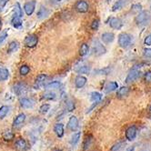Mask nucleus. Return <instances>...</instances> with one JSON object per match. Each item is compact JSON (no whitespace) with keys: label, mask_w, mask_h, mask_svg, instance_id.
Returning a JSON list of instances; mask_svg holds the SVG:
<instances>
[{"label":"nucleus","mask_w":151,"mask_h":151,"mask_svg":"<svg viewBox=\"0 0 151 151\" xmlns=\"http://www.w3.org/2000/svg\"><path fill=\"white\" fill-rule=\"evenodd\" d=\"M47 78V74H40L37 76V78H36L35 84H34V88L35 89H39L43 85H44L46 79Z\"/></svg>","instance_id":"nucleus-12"},{"label":"nucleus","mask_w":151,"mask_h":151,"mask_svg":"<svg viewBox=\"0 0 151 151\" xmlns=\"http://www.w3.org/2000/svg\"><path fill=\"white\" fill-rule=\"evenodd\" d=\"M66 106H67V109L68 112H72L74 109H75V102L72 100V99H68L67 100V103H66Z\"/></svg>","instance_id":"nucleus-37"},{"label":"nucleus","mask_w":151,"mask_h":151,"mask_svg":"<svg viewBox=\"0 0 151 151\" xmlns=\"http://www.w3.org/2000/svg\"><path fill=\"white\" fill-rule=\"evenodd\" d=\"M92 142H93V138H92V137H91V136L87 137V138L85 139L84 144H83V150H84V151H88V148L91 147Z\"/></svg>","instance_id":"nucleus-28"},{"label":"nucleus","mask_w":151,"mask_h":151,"mask_svg":"<svg viewBox=\"0 0 151 151\" xmlns=\"http://www.w3.org/2000/svg\"><path fill=\"white\" fill-rule=\"evenodd\" d=\"M118 88V85L116 82H109L106 85L105 87V92L106 93H111Z\"/></svg>","instance_id":"nucleus-21"},{"label":"nucleus","mask_w":151,"mask_h":151,"mask_svg":"<svg viewBox=\"0 0 151 151\" xmlns=\"http://www.w3.org/2000/svg\"><path fill=\"white\" fill-rule=\"evenodd\" d=\"M56 98H57L56 93H54L52 91L45 92L42 96V99H45V100H54Z\"/></svg>","instance_id":"nucleus-24"},{"label":"nucleus","mask_w":151,"mask_h":151,"mask_svg":"<svg viewBox=\"0 0 151 151\" xmlns=\"http://www.w3.org/2000/svg\"><path fill=\"white\" fill-rule=\"evenodd\" d=\"M148 114H149V116L151 117V104L148 106Z\"/></svg>","instance_id":"nucleus-49"},{"label":"nucleus","mask_w":151,"mask_h":151,"mask_svg":"<svg viewBox=\"0 0 151 151\" xmlns=\"http://www.w3.org/2000/svg\"><path fill=\"white\" fill-rule=\"evenodd\" d=\"M106 2H109V1H110V0H106Z\"/></svg>","instance_id":"nucleus-53"},{"label":"nucleus","mask_w":151,"mask_h":151,"mask_svg":"<svg viewBox=\"0 0 151 151\" xmlns=\"http://www.w3.org/2000/svg\"><path fill=\"white\" fill-rule=\"evenodd\" d=\"M143 56L146 58H151V48H145L143 50Z\"/></svg>","instance_id":"nucleus-43"},{"label":"nucleus","mask_w":151,"mask_h":151,"mask_svg":"<svg viewBox=\"0 0 151 151\" xmlns=\"http://www.w3.org/2000/svg\"><path fill=\"white\" fill-rule=\"evenodd\" d=\"M6 37H7V34H6V33H4L3 35L0 36V44H1V43L6 38Z\"/></svg>","instance_id":"nucleus-47"},{"label":"nucleus","mask_w":151,"mask_h":151,"mask_svg":"<svg viewBox=\"0 0 151 151\" xmlns=\"http://www.w3.org/2000/svg\"><path fill=\"white\" fill-rule=\"evenodd\" d=\"M9 77V71L5 68H0V81H5Z\"/></svg>","instance_id":"nucleus-27"},{"label":"nucleus","mask_w":151,"mask_h":151,"mask_svg":"<svg viewBox=\"0 0 151 151\" xmlns=\"http://www.w3.org/2000/svg\"><path fill=\"white\" fill-rule=\"evenodd\" d=\"M29 72H30V68L27 65H23V66H21L19 68V73L21 76H27Z\"/></svg>","instance_id":"nucleus-34"},{"label":"nucleus","mask_w":151,"mask_h":151,"mask_svg":"<svg viewBox=\"0 0 151 151\" xmlns=\"http://www.w3.org/2000/svg\"><path fill=\"white\" fill-rule=\"evenodd\" d=\"M151 21V16L148 11L142 10L135 17V22L137 26H146L148 25Z\"/></svg>","instance_id":"nucleus-1"},{"label":"nucleus","mask_w":151,"mask_h":151,"mask_svg":"<svg viewBox=\"0 0 151 151\" xmlns=\"http://www.w3.org/2000/svg\"><path fill=\"white\" fill-rule=\"evenodd\" d=\"M7 1H8V0H0V11H2L3 8L6 6Z\"/></svg>","instance_id":"nucleus-46"},{"label":"nucleus","mask_w":151,"mask_h":151,"mask_svg":"<svg viewBox=\"0 0 151 151\" xmlns=\"http://www.w3.org/2000/svg\"><path fill=\"white\" fill-rule=\"evenodd\" d=\"M79 127V122L77 116H72L69 117V120L68 123V127L70 129L71 131H76Z\"/></svg>","instance_id":"nucleus-9"},{"label":"nucleus","mask_w":151,"mask_h":151,"mask_svg":"<svg viewBox=\"0 0 151 151\" xmlns=\"http://www.w3.org/2000/svg\"><path fill=\"white\" fill-rule=\"evenodd\" d=\"M101 39L105 44H109V43H112L114 41L115 35L113 33H110V32H106V33L102 34Z\"/></svg>","instance_id":"nucleus-19"},{"label":"nucleus","mask_w":151,"mask_h":151,"mask_svg":"<svg viewBox=\"0 0 151 151\" xmlns=\"http://www.w3.org/2000/svg\"><path fill=\"white\" fill-rule=\"evenodd\" d=\"M132 37L127 33H122L118 36V45L122 48H127L131 45Z\"/></svg>","instance_id":"nucleus-3"},{"label":"nucleus","mask_w":151,"mask_h":151,"mask_svg":"<svg viewBox=\"0 0 151 151\" xmlns=\"http://www.w3.org/2000/svg\"><path fill=\"white\" fill-rule=\"evenodd\" d=\"M61 87V83L59 81H52L45 86L47 89H58Z\"/></svg>","instance_id":"nucleus-25"},{"label":"nucleus","mask_w":151,"mask_h":151,"mask_svg":"<svg viewBox=\"0 0 151 151\" xmlns=\"http://www.w3.org/2000/svg\"><path fill=\"white\" fill-rule=\"evenodd\" d=\"M90 99L92 102H100L102 99V95L99 92H92L90 94Z\"/></svg>","instance_id":"nucleus-29"},{"label":"nucleus","mask_w":151,"mask_h":151,"mask_svg":"<svg viewBox=\"0 0 151 151\" xmlns=\"http://www.w3.org/2000/svg\"><path fill=\"white\" fill-rule=\"evenodd\" d=\"M54 2H60V1H62V0H53Z\"/></svg>","instance_id":"nucleus-50"},{"label":"nucleus","mask_w":151,"mask_h":151,"mask_svg":"<svg viewBox=\"0 0 151 151\" xmlns=\"http://www.w3.org/2000/svg\"><path fill=\"white\" fill-rule=\"evenodd\" d=\"M123 146H124V142H117L116 144H115L111 147L110 151H118V150H120L123 147Z\"/></svg>","instance_id":"nucleus-40"},{"label":"nucleus","mask_w":151,"mask_h":151,"mask_svg":"<svg viewBox=\"0 0 151 151\" xmlns=\"http://www.w3.org/2000/svg\"><path fill=\"white\" fill-rule=\"evenodd\" d=\"M87 78L83 77V76H78L75 79V86L77 88H82L84 86L87 84Z\"/></svg>","instance_id":"nucleus-16"},{"label":"nucleus","mask_w":151,"mask_h":151,"mask_svg":"<svg viewBox=\"0 0 151 151\" xmlns=\"http://www.w3.org/2000/svg\"><path fill=\"white\" fill-rule=\"evenodd\" d=\"M15 13H16V16L21 17L23 16V11H22V7H21L20 4L19 3H17L16 6H15Z\"/></svg>","instance_id":"nucleus-38"},{"label":"nucleus","mask_w":151,"mask_h":151,"mask_svg":"<svg viewBox=\"0 0 151 151\" xmlns=\"http://www.w3.org/2000/svg\"><path fill=\"white\" fill-rule=\"evenodd\" d=\"M135 150V147L134 146H132V147H129L127 149V151H134Z\"/></svg>","instance_id":"nucleus-48"},{"label":"nucleus","mask_w":151,"mask_h":151,"mask_svg":"<svg viewBox=\"0 0 151 151\" xmlns=\"http://www.w3.org/2000/svg\"><path fill=\"white\" fill-rule=\"evenodd\" d=\"M129 92H130V88H129L128 87H121V88H118V90L116 92V98L124 99L128 96Z\"/></svg>","instance_id":"nucleus-15"},{"label":"nucleus","mask_w":151,"mask_h":151,"mask_svg":"<svg viewBox=\"0 0 151 151\" xmlns=\"http://www.w3.org/2000/svg\"><path fill=\"white\" fill-rule=\"evenodd\" d=\"M9 112V106H2L0 107V119H3L6 116V115Z\"/></svg>","instance_id":"nucleus-30"},{"label":"nucleus","mask_w":151,"mask_h":151,"mask_svg":"<svg viewBox=\"0 0 151 151\" xmlns=\"http://www.w3.org/2000/svg\"><path fill=\"white\" fill-rule=\"evenodd\" d=\"M26 118H27L26 114H24V113H20V114H18V115L16 116L15 120H14V122H13V127H14L15 128H18L19 127H21V126H22V125L24 124V122L26 121Z\"/></svg>","instance_id":"nucleus-11"},{"label":"nucleus","mask_w":151,"mask_h":151,"mask_svg":"<svg viewBox=\"0 0 151 151\" xmlns=\"http://www.w3.org/2000/svg\"><path fill=\"white\" fill-rule=\"evenodd\" d=\"M50 109V105L48 104H43L40 107H39V112L42 115H46Z\"/></svg>","instance_id":"nucleus-36"},{"label":"nucleus","mask_w":151,"mask_h":151,"mask_svg":"<svg viewBox=\"0 0 151 151\" xmlns=\"http://www.w3.org/2000/svg\"><path fill=\"white\" fill-rule=\"evenodd\" d=\"M38 43V37L36 35H29L27 37H26L25 40H24V44L26 47L32 48L35 47Z\"/></svg>","instance_id":"nucleus-5"},{"label":"nucleus","mask_w":151,"mask_h":151,"mask_svg":"<svg viewBox=\"0 0 151 151\" xmlns=\"http://www.w3.org/2000/svg\"><path fill=\"white\" fill-rule=\"evenodd\" d=\"M128 1H129V0H117V1L112 6V11L116 12V11H118V10L122 9L124 6H127Z\"/></svg>","instance_id":"nucleus-18"},{"label":"nucleus","mask_w":151,"mask_h":151,"mask_svg":"<svg viewBox=\"0 0 151 151\" xmlns=\"http://www.w3.org/2000/svg\"><path fill=\"white\" fill-rule=\"evenodd\" d=\"M11 23H12L13 27H16V28H18V27H20L21 26H22V21H21V17H19L17 16H15L12 18Z\"/></svg>","instance_id":"nucleus-31"},{"label":"nucleus","mask_w":151,"mask_h":151,"mask_svg":"<svg viewBox=\"0 0 151 151\" xmlns=\"http://www.w3.org/2000/svg\"><path fill=\"white\" fill-rule=\"evenodd\" d=\"M109 26L113 29L119 30L123 27V21L118 17H112L109 20Z\"/></svg>","instance_id":"nucleus-10"},{"label":"nucleus","mask_w":151,"mask_h":151,"mask_svg":"<svg viewBox=\"0 0 151 151\" xmlns=\"http://www.w3.org/2000/svg\"><path fill=\"white\" fill-rule=\"evenodd\" d=\"M126 138L128 141H133L137 136V128L136 126H130L129 127L127 128L126 133H125Z\"/></svg>","instance_id":"nucleus-6"},{"label":"nucleus","mask_w":151,"mask_h":151,"mask_svg":"<svg viewBox=\"0 0 151 151\" xmlns=\"http://www.w3.org/2000/svg\"><path fill=\"white\" fill-rule=\"evenodd\" d=\"M109 71H110V68H104V69H100L98 72L100 75H107V74H109Z\"/></svg>","instance_id":"nucleus-45"},{"label":"nucleus","mask_w":151,"mask_h":151,"mask_svg":"<svg viewBox=\"0 0 151 151\" xmlns=\"http://www.w3.org/2000/svg\"><path fill=\"white\" fill-rule=\"evenodd\" d=\"M93 52H94V55L96 57H99L102 56L106 52V47L101 44V43L99 40H96L95 44L93 46Z\"/></svg>","instance_id":"nucleus-7"},{"label":"nucleus","mask_w":151,"mask_h":151,"mask_svg":"<svg viewBox=\"0 0 151 151\" xmlns=\"http://www.w3.org/2000/svg\"><path fill=\"white\" fill-rule=\"evenodd\" d=\"M78 74H88L90 72V68L88 66H81L76 69Z\"/></svg>","instance_id":"nucleus-33"},{"label":"nucleus","mask_w":151,"mask_h":151,"mask_svg":"<svg viewBox=\"0 0 151 151\" xmlns=\"http://www.w3.org/2000/svg\"><path fill=\"white\" fill-rule=\"evenodd\" d=\"M49 15V10L47 8V7H44V6H40L39 10L37 13V16L39 19H42V18H45L47 17V16Z\"/></svg>","instance_id":"nucleus-23"},{"label":"nucleus","mask_w":151,"mask_h":151,"mask_svg":"<svg viewBox=\"0 0 151 151\" xmlns=\"http://www.w3.org/2000/svg\"><path fill=\"white\" fill-rule=\"evenodd\" d=\"M75 10L78 13H87L89 10V5L86 0H78L75 4Z\"/></svg>","instance_id":"nucleus-4"},{"label":"nucleus","mask_w":151,"mask_h":151,"mask_svg":"<svg viewBox=\"0 0 151 151\" xmlns=\"http://www.w3.org/2000/svg\"><path fill=\"white\" fill-rule=\"evenodd\" d=\"M80 137H81V132H77V133H75V134L71 137V138H70V140H69V144H70L73 147H76V146L78 145V143L79 142Z\"/></svg>","instance_id":"nucleus-22"},{"label":"nucleus","mask_w":151,"mask_h":151,"mask_svg":"<svg viewBox=\"0 0 151 151\" xmlns=\"http://www.w3.org/2000/svg\"><path fill=\"white\" fill-rule=\"evenodd\" d=\"M26 90H27V86L24 83H17L14 86V91L18 96H21L22 94H24Z\"/></svg>","instance_id":"nucleus-17"},{"label":"nucleus","mask_w":151,"mask_h":151,"mask_svg":"<svg viewBox=\"0 0 151 151\" xmlns=\"http://www.w3.org/2000/svg\"><path fill=\"white\" fill-rule=\"evenodd\" d=\"M15 147L17 151H27L28 148L27 141L23 138H18L15 143Z\"/></svg>","instance_id":"nucleus-13"},{"label":"nucleus","mask_w":151,"mask_h":151,"mask_svg":"<svg viewBox=\"0 0 151 151\" xmlns=\"http://www.w3.org/2000/svg\"><path fill=\"white\" fill-rule=\"evenodd\" d=\"M18 47V42L17 41H12L9 43L8 47H7V52L8 53H12L14 51H16Z\"/></svg>","instance_id":"nucleus-32"},{"label":"nucleus","mask_w":151,"mask_h":151,"mask_svg":"<svg viewBox=\"0 0 151 151\" xmlns=\"http://www.w3.org/2000/svg\"><path fill=\"white\" fill-rule=\"evenodd\" d=\"M89 52V47L88 45L87 44V43H83V44L81 45L80 47V49H79V54L81 57H85L87 56Z\"/></svg>","instance_id":"nucleus-26"},{"label":"nucleus","mask_w":151,"mask_h":151,"mask_svg":"<svg viewBox=\"0 0 151 151\" xmlns=\"http://www.w3.org/2000/svg\"><path fill=\"white\" fill-rule=\"evenodd\" d=\"M144 80L146 83H151V69L147 70L144 75Z\"/></svg>","instance_id":"nucleus-41"},{"label":"nucleus","mask_w":151,"mask_h":151,"mask_svg":"<svg viewBox=\"0 0 151 151\" xmlns=\"http://www.w3.org/2000/svg\"><path fill=\"white\" fill-rule=\"evenodd\" d=\"M99 27V20L95 19L93 20V22L91 23V29L92 30H98Z\"/></svg>","instance_id":"nucleus-42"},{"label":"nucleus","mask_w":151,"mask_h":151,"mask_svg":"<svg viewBox=\"0 0 151 151\" xmlns=\"http://www.w3.org/2000/svg\"><path fill=\"white\" fill-rule=\"evenodd\" d=\"M1 25H2V20H1V18H0V27H1Z\"/></svg>","instance_id":"nucleus-52"},{"label":"nucleus","mask_w":151,"mask_h":151,"mask_svg":"<svg viewBox=\"0 0 151 151\" xmlns=\"http://www.w3.org/2000/svg\"><path fill=\"white\" fill-rule=\"evenodd\" d=\"M3 138H4V140H6V141H11V140H13L15 138V134L12 133L11 131H6V133H4Z\"/></svg>","instance_id":"nucleus-35"},{"label":"nucleus","mask_w":151,"mask_h":151,"mask_svg":"<svg viewBox=\"0 0 151 151\" xmlns=\"http://www.w3.org/2000/svg\"><path fill=\"white\" fill-rule=\"evenodd\" d=\"M36 5H37V2L35 1V0H32V1L27 2L24 5V10H25L27 16H31L32 14L34 13L35 8H36Z\"/></svg>","instance_id":"nucleus-8"},{"label":"nucleus","mask_w":151,"mask_h":151,"mask_svg":"<svg viewBox=\"0 0 151 151\" xmlns=\"http://www.w3.org/2000/svg\"><path fill=\"white\" fill-rule=\"evenodd\" d=\"M54 132L56 133V135L58 137H63L65 134V129H64V125L62 123H57L54 126Z\"/></svg>","instance_id":"nucleus-20"},{"label":"nucleus","mask_w":151,"mask_h":151,"mask_svg":"<svg viewBox=\"0 0 151 151\" xmlns=\"http://www.w3.org/2000/svg\"><path fill=\"white\" fill-rule=\"evenodd\" d=\"M141 74H142L141 71H140L138 68H137L134 67L130 71L128 72L125 82H126L127 84L133 83V82H135V81H137V79L140 78V77H141Z\"/></svg>","instance_id":"nucleus-2"},{"label":"nucleus","mask_w":151,"mask_h":151,"mask_svg":"<svg viewBox=\"0 0 151 151\" xmlns=\"http://www.w3.org/2000/svg\"><path fill=\"white\" fill-rule=\"evenodd\" d=\"M53 151H62L61 149H54Z\"/></svg>","instance_id":"nucleus-51"},{"label":"nucleus","mask_w":151,"mask_h":151,"mask_svg":"<svg viewBox=\"0 0 151 151\" xmlns=\"http://www.w3.org/2000/svg\"><path fill=\"white\" fill-rule=\"evenodd\" d=\"M19 104L20 106L24 107V109H31V107H33L34 105H35V102L30 99H27V98H22L19 99Z\"/></svg>","instance_id":"nucleus-14"},{"label":"nucleus","mask_w":151,"mask_h":151,"mask_svg":"<svg viewBox=\"0 0 151 151\" xmlns=\"http://www.w3.org/2000/svg\"><path fill=\"white\" fill-rule=\"evenodd\" d=\"M144 44L147 47L151 46V34H149L148 36H147L145 37V40H144Z\"/></svg>","instance_id":"nucleus-44"},{"label":"nucleus","mask_w":151,"mask_h":151,"mask_svg":"<svg viewBox=\"0 0 151 151\" xmlns=\"http://www.w3.org/2000/svg\"><path fill=\"white\" fill-rule=\"evenodd\" d=\"M131 11L134 13H139L140 11H142V5L140 4H134L131 6Z\"/></svg>","instance_id":"nucleus-39"}]
</instances>
